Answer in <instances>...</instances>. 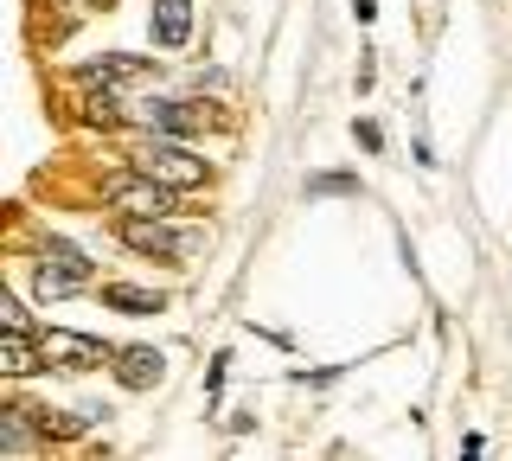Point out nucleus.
<instances>
[{
    "instance_id": "423d86ee",
    "label": "nucleus",
    "mask_w": 512,
    "mask_h": 461,
    "mask_svg": "<svg viewBox=\"0 0 512 461\" xmlns=\"http://www.w3.org/2000/svg\"><path fill=\"white\" fill-rule=\"evenodd\" d=\"M160 372H167V359H160L154 346H122V353H116V378L128 391H154Z\"/></svg>"
},
{
    "instance_id": "9d476101",
    "label": "nucleus",
    "mask_w": 512,
    "mask_h": 461,
    "mask_svg": "<svg viewBox=\"0 0 512 461\" xmlns=\"http://www.w3.org/2000/svg\"><path fill=\"white\" fill-rule=\"evenodd\" d=\"M77 116H84L90 129H116V122H122V103L109 97V90H84V97H77Z\"/></svg>"
},
{
    "instance_id": "0eeeda50",
    "label": "nucleus",
    "mask_w": 512,
    "mask_h": 461,
    "mask_svg": "<svg viewBox=\"0 0 512 461\" xmlns=\"http://www.w3.org/2000/svg\"><path fill=\"white\" fill-rule=\"evenodd\" d=\"M39 365H45V346H32L26 327H7V333H0V372H7V378H32Z\"/></svg>"
},
{
    "instance_id": "7ed1b4c3",
    "label": "nucleus",
    "mask_w": 512,
    "mask_h": 461,
    "mask_svg": "<svg viewBox=\"0 0 512 461\" xmlns=\"http://www.w3.org/2000/svg\"><path fill=\"white\" fill-rule=\"evenodd\" d=\"M77 289H90V257L71 250V244H52L45 263H39V295L58 301V295H77Z\"/></svg>"
},
{
    "instance_id": "f03ea898",
    "label": "nucleus",
    "mask_w": 512,
    "mask_h": 461,
    "mask_svg": "<svg viewBox=\"0 0 512 461\" xmlns=\"http://www.w3.org/2000/svg\"><path fill=\"white\" fill-rule=\"evenodd\" d=\"M141 173H154V180L173 186V193H186V186H205L212 167H205L192 148H180V141H148V148H141Z\"/></svg>"
},
{
    "instance_id": "20e7f679",
    "label": "nucleus",
    "mask_w": 512,
    "mask_h": 461,
    "mask_svg": "<svg viewBox=\"0 0 512 461\" xmlns=\"http://www.w3.org/2000/svg\"><path fill=\"white\" fill-rule=\"evenodd\" d=\"M39 346H45V365H58V372H96V365L116 359L103 340H90V333H45Z\"/></svg>"
},
{
    "instance_id": "6e6552de",
    "label": "nucleus",
    "mask_w": 512,
    "mask_h": 461,
    "mask_svg": "<svg viewBox=\"0 0 512 461\" xmlns=\"http://www.w3.org/2000/svg\"><path fill=\"white\" fill-rule=\"evenodd\" d=\"M154 39L186 45L192 39V0H154Z\"/></svg>"
},
{
    "instance_id": "39448f33",
    "label": "nucleus",
    "mask_w": 512,
    "mask_h": 461,
    "mask_svg": "<svg viewBox=\"0 0 512 461\" xmlns=\"http://www.w3.org/2000/svg\"><path fill=\"white\" fill-rule=\"evenodd\" d=\"M122 244L141 257H186V237L167 218H122Z\"/></svg>"
},
{
    "instance_id": "f257e3e1",
    "label": "nucleus",
    "mask_w": 512,
    "mask_h": 461,
    "mask_svg": "<svg viewBox=\"0 0 512 461\" xmlns=\"http://www.w3.org/2000/svg\"><path fill=\"white\" fill-rule=\"evenodd\" d=\"M109 205H116L122 218H173V186L154 180V173H122V180H109Z\"/></svg>"
},
{
    "instance_id": "1a4fd4ad",
    "label": "nucleus",
    "mask_w": 512,
    "mask_h": 461,
    "mask_svg": "<svg viewBox=\"0 0 512 461\" xmlns=\"http://www.w3.org/2000/svg\"><path fill=\"white\" fill-rule=\"evenodd\" d=\"M103 301H109V308H122V314H160V308H167L154 289H128V282H109Z\"/></svg>"
},
{
    "instance_id": "f8f14e48",
    "label": "nucleus",
    "mask_w": 512,
    "mask_h": 461,
    "mask_svg": "<svg viewBox=\"0 0 512 461\" xmlns=\"http://www.w3.org/2000/svg\"><path fill=\"white\" fill-rule=\"evenodd\" d=\"M32 417V429H39V436H84V417H58V410H26Z\"/></svg>"
},
{
    "instance_id": "9b49d317",
    "label": "nucleus",
    "mask_w": 512,
    "mask_h": 461,
    "mask_svg": "<svg viewBox=\"0 0 512 461\" xmlns=\"http://www.w3.org/2000/svg\"><path fill=\"white\" fill-rule=\"evenodd\" d=\"M128 77H148V58H103L84 71V84H128Z\"/></svg>"
},
{
    "instance_id": "4468645a",
    "label": "nucleus",
    "mask_w": 512,
    "mask_h": 461,
    "mask_svg": "<svg viewBox=\"0 0 512 461\" xmlns=\"http://www.w3.org/2000/svg\"><path fill=\"white\" fill-rule=\"evenodd\" d=\"M71 7H84V13H96V7H116V0H71Z\"/></svg>"
},
{
    "instance_id": "ddd939ff",
    "label": "nucleus",
    "mask_w": 512,
    "mask_h": 461,
    "mask_svg": "<svg viewBox=\"0 0 512 461\" xmlns=\"http://www.w3.org/2000/svg\"><path fill=\"white\" fill-rule=\"evenodd\" d=\"M0 321H7V327H26V314H20V301H13V295H0Z\"/></svg>"
}]
</instances>
